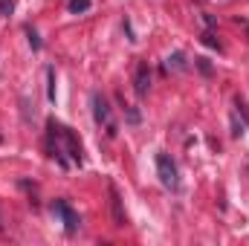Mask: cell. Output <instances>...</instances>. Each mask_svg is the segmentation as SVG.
I'll use <instances>...</instances> for the list:
<instances>
[{"instance_id":"obj_1","label":"cell","mask_w":249,"mask_h":246,"mask_svg":"<svg viewBox=\"0 0 249 246\" xmlns=\"http://www.w3.org/2000/svg\"><path fill=\"white\" fill-rule=\"evenodd\" d=\"M90 105H93V119H96V124H105L107 136H116V133H119V124L113 122V110H110L107 96L93 93V96H90Z\"/></svg>"},{"instance_id":"obj_2","label":"cell","mask_w":249,"mask_h":246,"mask_svg":"<svg viewBox=\"0 0 249 246\" xmlns=\"http://www.w3.org/2000/svg\"><path fill=\"white\" fill-rule=\"evenodd\" d=\"M157 174H160V183L171 191L180 188V177H177V165L168 154H157Z\"/></svg>"},{"instance_id":"obj_3","label":"cell","mask_w":249,"mask_h":246,"mask_svg":"<svg viewBox=\"0 0 249 246\" xmlns=\"http://www.w3.org/2000/svg\"><path fill=\"white\" fill-rule=\"evenodd\" d=\"M53 214L61 220L64 229H67L70 235H72V232H78V226H81V217H78V211H75V209H72L67 200H55V203H53Z\"/></svg>"},{"instance_id":"obj_4","label":"cell","mask_w":249,"mask_h":246,"mask_svg":"<svg viewBox=\"0 0 249 246\" xmlns=\"http://www.w3.org/2000/svg\"><path fill=\"white\" fill-rule=\"evenodd\" d=\"M133 90H136V96H148V90H151V67H148V61L136 64V72H133Z\"/></svg>"},{"instance_id":"obj_5","label":"cell","mask_w":249,"mask_h":246,"mask_svg":"<svg viewBox=\"0 0 249 246\" xmlns=\"http://www.w3.org/2000/svg\"><path fill=\"white\" fill-rule=\"evenodd\" d=\"M107 194H110V214H113V226H124V211H122V200H119V191H116V185L110 183L107 185Z\"/></svg>"},{"instance_id":"obj_6","label":"cell","mask_w":249,"mask_h":246,"mask_svg":"<svg viewBox=\"0 0 249 246\" xmlns=\"http://www.w3.org/2000/svg\"><path fill=\"white\" fill-rule=\"evenodd\" d=\"M61 136H64V145H67V154H70V159L81 165V145H78L75 133H72L70 127H61Z\"/></svg>"},{"instance_id":"obj_7","label":"cell","mask_w":249,"mask_h":246,"mask_svg":"<svg viewBox=\"0 0 249 246\" xmlns=\"http://www.w3.org/2000/svg\"><path fill=\"white\" fill-rule=\"evenodd\" d=\"M67 9H70L72 15H81V12H87V9H90V0H70V3H67Z\"/></svg>"},{"instance_id":"obj_8","label":"cell","mask_w":249,"mask_h":246,"mask_svg":"<svg viewBox=\"0 0 249 246\" xmlns=\"http://www.w3.org/2000/svg\"><path fill=\"white\" fill-rule=\"evenodd\" d=\"M47 81H50V87H47V99L55 102V70H53V67L47 70Z\"/></svg>"},{"instance_id":"obj_9","label":"cell","mask_w":249,"mask_h":246,"mask_svg":"<svg viewBox=\"0 0 249 246\" xmlns=\"http://www.w3.org/2000/svg\"><path fill=\"white\" fill-rule=\"evenodd\" d=\"M168 67H174V70H186V58H183V53L168 55Z\"/></svg>"},{"instance_id":"obj_10","label":"cell","mask_w":249,"mask_h":246,"mask_svg":"<svg viewBox=\"0 0 249 246\" xmlns=\"http://www.w3.org/2000/svg\"><path fill=\"white\" fill-rule=\"evenodd\" d=\"M26 38H29V47L32 50H41V38H38V32L32 26H26Z\"/></svg>"},{"instance_id":"obj_11","label":"cell","mask_w":249,"mask_h":246,"mask_svg":"<svg viewBox=\"0 0 249 246\" xmlns=\"http://www.w3.org/2000/svg\"><path fill=\"white\" fill-rule=\"evenodd\" d=\"M203 44H206V47H212V50H220V41H217L212 32H203Z\"/></svg>"},{"instance_id":"obj_12","label":"cell","mask_w":249,"mask_h":246,"mask_svg":"<svg viewBox=\"0 0 249 246\" xmlns=\"http://www.w3.org/2000/svg\"><path fill=\"white\" fill-rule=\"evenodd\" d=\"M12 12H15V0H0V15L9 18Z\"/></svg>"},{"instance_id":"obj_13","label":"cell","mask_w":249,"mask_h":246,"mask_svg":"<svg viewBox=\"0 0 249 246\" xmlns=\"http://www.w3.org/2000/svg\"><path fill=\"white\" fill-rule=\"evenodd\" d=\"M124 110H127V122L139 124V113H136V107H124Z\"/></svg>"},{"instance_id":"obj_14","label":"cell","mask_w":249,"mask_h":246,"mask_svg":"<svg viewBox=\"0 0 249 246\" xmlns=\"http://www.w3.org/2000/svg\"><path fill=\"white\" fill-rule=\"evenodd\" d=\"M194 61H197V67L203 70V75H212V67H209V61H206V58H194Z\"/></svg>"},{"instance_id":"obj_15","label":"cell","mask_w":249,"mask_h":246,"mask_svg":"<svg viewBox=\"0 0 249 246\" xmlns=\"http://www.w3.org/2000/svg\"><path fill=\"white\" fill-rule=\"evenodd\" d=\"M0 229H3V226H0Z\"/></svg>"}]
</instances>
